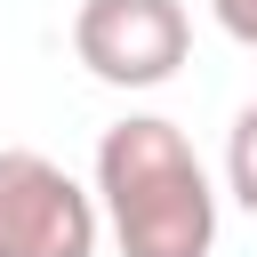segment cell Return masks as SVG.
Segmentation results:
<instances>
[{"label":"cell","mask_w":257,"mask_h":257,"mask_svg":"<svg viewBox=\"0 0 257 257\" xmlns=\"http://www.w3.org/2000/svg\"><path fill=\"white\" fill-rule=\"evenodd\" d=\"M96 217L120 257H209L217 249V185L193 137L161 112H128L96 137Z\"/></svg>","instance_id":"6da1fadb"},{"label":"cell","mask_w":257,"mask_h":257,"mask_svg":"<svg viewBox=\"0 0 257 257\" xmlns=\"http://www.w3.org/2000/svg\"><path fill=\"white\" fill-rule=\"evenodd\" d=\"M96 193L32 153V145H8L0 153V257H96Z\"/></svg>","instance_id":"7a4b0ae2"},{"label":"cell","mask_w":257,"mask_h":257,"mask_svg":"<svg viewBox=\"0 0 257 257\" xmlns=\"http://www.w3.org/2000/svg\"><path fill=\"white\" fill-rule=\"evenodd\" d=\"M72 56L104 88H161L193 56V16H185V0H80Z\"/></svg>","instance_id":"3957f363"},{"label":"cell","mask_w":257,"mask_h":257,"mask_svg":"<svg viewBox=\"0 0 257 257\" xmlns=\"http://www.w3.org/2000/svg\"><path fill=\"white\" fill-rule=\"evenodd\" d=\"M225 185H233V201L257 217V104L233 112V137H225Z\"/></svg>","instance_id":"277c9868"},{"label":"cell","mask_w":257,"mask_h":257,"mask_svg":"<svg viewBox=\"0 0 257 257\" xmlns=\"http://www.w3.org/2000/svg\"><path fill=\"white\" fill-rule=\"evenodd\" d=\"M209 16H217L241 48H257V0H209Z\"/></svg>","instance_id":"5b68a950"}]
</instances>
